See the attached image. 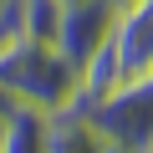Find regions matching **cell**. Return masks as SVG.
Here are the masks:
<instances>
[{
    "instance_id": "obj_1",
    "label": "cell",
    "mask_w": 153,
    "mask_h": 153,
    "mask_svg": "<svg viewBox=\"0 0 153 153\" xmlns=\"http://www.w3.org/2000/svg\"><path fill=\"white\" fill-rule=\"evenodd\" d=\"M0 92L16 107L61 112L76 97V61H66L61 46H46V41L0 36Z\"/></svg>"
},
{
    "instance_id": "obj_2",
    "label": "cell",
    "mask_w": 153,
    "mask_h": 153,
    "mask_svg": "<svg viewBox=\"0 0 153 153\" xmlns=\"http://www.w3.org/2000/svg\"><path fill=\"white\" fill-rule=\"evenodd\" d=\"M92 128L107 138V143H123L133 153H148L153 148V76L143 82H123L107 102H97L92 112Z\"/></svg>"
},
{
    "instance_id": "obj_3",
    "label": "cell",
    "mask_w": 153,
    "mask_h": 153,
    "mask_svg": "<svg viewBox=\"0 0 153 153\" xmlns=\"http://www.w3.org/2000/svg\"><path fill=\"white\" fill-rule=\"evenodd\" d=\"M112 56L123 66V82H143L153 76V0H133L112 21Z\"/></svg>"
},
{
    "instance_id": "obj_4",
    "label": "cell",
    "mask_w": 153,
    "mask_h": 153,
    "mask_svg": "<svg viewBox=\"0 0 153 153\" xmlns=\"http://www.w3.org/2000/svg\"><path fill=\"white\" fill-rule=\"evenodd\" d=\"M112 21H117V5H107V0H66V10H61V56L82 66L107 36H112Z\"/></svg>"
},
{
    "instance_id": "obj_5",
    "label": "cell",
    "mask_w": 153,
    "mask_h": 153,
    "mask_svg": "<svg viewBox=\"0 0 153 153\" xmlns=\"http://www.w3.org/2000/svg\"><path fill=\"white\" fill-rule=\"evenodd\" d=\"M117 87H123V66H117V56H112V41H102L82 66H76V97H71V107H76V112H92V107L107 102Z\"/></svg>"
},
{
    "instance_id": "obj_6",
    "label": "cell",
    "mask_w": 153,
    "mask_h": 153,
    "mask_svg": "<svg viewBox=\"0 0 153 153\" xmlns=\"http://www.w3.org/2000/svg\"><path fill=\"white\" fill-rule=\"evenodd\" d=\"M102 133L92 128L87 112H76V107H61L46 117V153H102Z\"/></svg>"
},
{
    "instance_id": "obj_7",
    "label": "cell",
    "mask_w": 153,
    "mask_h": 153,
    "mask_svg": "<svg viewBox=\"0 0 153 153\" xmlns=\"http://www.w3.org/2000/svg\"><path fill=\"white\" fill-rule=\"evenodd\" d=\"M46 117H51V112L10 107V123H5V143H0V153H46Z\"/></svg>"
},
{
    "instance_id": "obj_8",
    "label": "cell",
    "mask_w": 153,
    "mask_h": 153,
    "mask_svg": "<svg viewBox=\"0 0 153 153\" xmlns=\"http://www.w3.org/2000/svg\"><path fill=\"white\" fill-rule=\"evenodd\" d=\"M102 153H133V148H123V143H102Z\"/></svg>"
},
{
    "instance_id": "obj_9",
    "label": "cell",
    "mask_w": 153,
    "mask_h": 153,
    "mask_svg": "<svg viewBox=\"0 0 153 153\" xmlns=\"http://www.w3.org/2000/svg\"><path fill=\"white\" fill-rule=\"evenodd\" d=\"M107 5H117V10H123V5H133V0H107Z\"/></svg>"
},
{
    "instance_id": "obj_10",
    "label": "cell",
    "mask_w": 153,
    "mask_h": 153,
    "mask_svg": "<svg viewBox=\"0 0 153 153\" xmlns=\"http://www.w3.org/2000/svg\"><path fill=\"white\" fill-rule=\"evenodd\" d=\"M0 5H5V0H0Z\"/></svg>"
},
{
    "instance_id": "obj_11",
    "label": "cell",
    "mask_w": 153,
    "mask_h": 153,
    "mask_svg": "<svg viewBox=\"0 0 153 153\" xmlns=\"http://www.w3.org/2000/svg\"><path fill=\"white\" fill-rule=\"evenodd\" d=\"M148 153H153V148H148Z\"/></svg>"
}]
</instances>
